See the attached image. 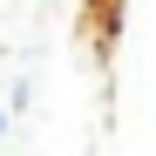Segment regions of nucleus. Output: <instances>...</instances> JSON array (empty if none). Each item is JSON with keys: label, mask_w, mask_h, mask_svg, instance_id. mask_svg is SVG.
<instances>
[{"label": "nucleus", "mask_w": 156, "mask_h": 156, "mask_svg": "<svg viewBox=\"0 0 156 156\" xmlns=\"http://www.w3.org/2000/svg\"><path fill=\"white\" fill-rule=\"evenodd\" d=\"M0 136H7V109H0Z\"/></svg>", "instance_id": "obj_1"}]
</instances>
